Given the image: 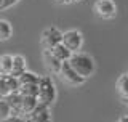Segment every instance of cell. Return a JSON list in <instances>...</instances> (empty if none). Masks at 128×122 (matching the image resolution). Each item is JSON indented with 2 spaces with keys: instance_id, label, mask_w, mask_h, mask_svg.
I'll use <instances>...</instances> for the list:
<instances>
[{
  "instance_id": "cell-20",
  "label": "cell",
  "mask_w": 128,
  "mask_h": 122,
  "mask_svg": "<svg viewBox=\"0 0 128 122\" xmlns=\"http://www.w3.org/2000/svg\"><path fill=\"white\" fill-rule=\"evenodd\" d=\"M54 3H58V5H64V3H69V0H54Z\"/></svg>"
},
{
  "instance_id": "cell-7",
  "label": "cell",
  "mask_w": 128,
  "mask_h": 122,
  "mask_svg": "<svg viewBox=\"0 0 128 122\" xmlns=\"http://www.w3.org/2000/svg\"><path fill=\"white\" fill-rule=\"evenodd\" d=\"M94 11L102 19H112L117 15V7H115V3L112 0H96Z\"/></svg>"
},
{
  "instance_id": "cell-3",
  "label": "cell",
  "mask_w": 128,
  "mask_h": 122,
  "mask_svg": "<svg viewBox=\"0 0 128 122\" xmlns=\"http://www.w3.org/2000/svg\"><path fill=\"white\" fill-rule=\"evenodd\" d=\"M40 43L45 50H51L56 45L62 43V32L58 27H46L42 32V37H40Z\"/></svg>"
},
{
  "instance_id": "cell-12",
  "label": "cell",
  "mask_w": 128,
  "mask_h": 122,
  "mask_svg": "<svg viewBox=\"0 0 128 122\" xmlns=\"http://www.w3.org/2000/svg\"><path fill=\"white\" fill-rule=\"evenodd\" d=\"M26 71V59L22 58L21 55H14L13 56V71H11V76L16 77V79H19Z\"/></svg>"
},
{
  "instance_id": "cell-2",
  "label": "cell",
  "mask_w": 128,
  "mask_h": 122,
  "mask_svg": "<svg viewBox=\"0 0 128 122\" xmlns=\"http://www.w3.org/2000/svg\"><path fill=\"white\" fill-rule=\"evenodd\" d=\"M38 103L42 104H50L54 103L56 100V87H54V82L50 76H43L40 77V84H38Z\"/></svg>"
},
{
  "instance_id": "cell-4",
  "label": "cell",
  "mask_w": 128,
  "mask_h": 122,
  "mask_svg": "<svg viewBox=\"0 0 128 122\" xmlns=\"http://www.w3.org/2000/svg\"><path fill=\"white\" fill-rule=\"evenodd\" d=\"M19 92V80L11 74H3L0 77V100H5L8 95Z\"/></svg>"
},
{
  "instance_id": "cell-1",
  "label": "cell",
  "mask_w": 128,
  "mask_h": 122,
  "mask_svg": "<svg viewBox=\"0 0 128 122\" xmlns=\"http://www.w3.org/2000/svg\"><path fill=\"white\" fill-rule=\"evenodd\" d=\"M70 66L75 69L82 77H90L91 74L94 72V61L91 56L88 55H83V53H74L72 58L69 59Z\"/></svg>"
},
{
  "instance_id": "cell-21",
  "label": "cell",
  "mask_w": 128,
  "mask_h": 122,
  "mask_svg": "<svg viewBox=\"0 0 128 122\" xmlns=\"http://www.w3.org/2000/svg\"><path fill=\"white\" fill-rule=\"evenodd\" d=\"M117 122H128V116H122Z\"/></svg>"
},
{
  "instance_id": "cell-13",
  "label": "cell",
  "mask_w": 128,
  "mask_h": 122,
  "mask_svg": "<svg viewBox=\"0 0 128 122\" xmlns=\"http://www.w3.org/2000/svg\"><path fill=\"white\" fill-rule=\"evenodd\" d=\"M19 87H29V85H38L40 84V77L35 76L34 72H24V74L19 77Z\"/></svg>"
},
{
  "instance_id": "cell-18",
  "label": "cell",
  "mask_w": 128,
  "mask_h": 122,
  "mask_svg": "<svg viewBox=\"0 0 128 122\" xmlns=\"http://www.w3.org/2000/svg\"><path fill=\"white\" fill-rule=\"evenodd\" d=\"M3 122H26V119L21 116H10L6 120H3Z\"/></svg>"
},
{
  "instance_id": "cell-25",
  "label": "cell",
  "mask_w": 128,
  "mask_h": 122,
  "mask_svg": "<svg viewBox=\"0 0 128 122\" xmlns=\"http://www.w3.org/2000/svg\"><path fill=\"white\" fill-rule=\"evenodd\" d=\"M3 76V72H2V69H0V77H2Z\"/></svg>"
},
{
  "instance_id": "cell-22",
  "label": "cell",
  "mask_w": 128,
  "mask_h": 122,
  "mask_svg": "<svg viewBox=\"0 0 128 122\" xmlns=\"http://www.w3.org/2000/svg\"><path fill=\"white\" fill-rule=\"evenodd\" d=\"M78 2H82V0H69V3H78Z\"/></svg>"
},
{
  "instance_id": "cell-19",
  "label": "cell",
  "mask_w": 128,
  "mask_h": 122,
  "mask_svg": "<svg viewBox=\"0 0 128 122\" xmlns=\"http://www.w3.org/2000/svg\"><path fill=\"white\" fill-rule=\"evenodd\" d=\"M19 0H3V8H10V7H13L14 3H18Z\"/></svg>"
},
{
  "instance_id": "cell-15",
  "label": "cell",
  "mask_w": 128,
  "mask_h": 122,
  "mask_svg": "<svg viewBox=\"0 0 128 122\" xmlns=\"http://www.w3.org/2000/svg\"><path fill=\"white\" fill-rule=\"evenodd\" d=\"M0 69H2L3 74H11V71H13V56L11 55L0 56Z\"/></svg>"
},
{
  "instance_id": "cell-9",
  "label": "cell",
  "mask_w": 128,
  "mask_h": 122,
  "mask_svg": "<svg viewBox=\"0 0 128 122\" xmlns=\"http://www.w3.org/2000/svg\"><path fill=\"white\" fill-rule=\"evenodd\" d=\"M43 63H45V66H46L48 71L53 72V74H59V72H61L62 63L56 58L50 50H43Z\"/></svg>"
},
{
  "instance_id": "cell-10",
  "label": "cell",
  "mask_w": 128,
  "mask_h": 122,
  "mask_svg": "<svg viewBox=\"0 0 128 122\" xmlns=\"http://www.w3.org/2000/svg\"><path fill=\"white\" fill-rule=\"evenodd\" d=\"M38 106V98L35 96H24L22 95V103H21V116L26 117L29 116L35 108Z\"/></svg>"
},
{
  "instance_id": "cell-5",
  "label": "cell",
  "mask_w": 128,
  "mask_h": 122,
  "mask_svg": "<svg viewBox=\"0 0 128 122\" xmlns=\"http://www.w3.org/2000/svg\"><path fill=\"white\" fill-rule=\"evenodd\" d=\"M59 76H61V79L64 80V82H67L69 85H74V87L85 84V80H86L85 77H82L74 68L70 66L69 61L62 63V68H61V72H59Z\"/></svg>"
},
{
  "instance_id": "cell-17",
  "label": "cell",
  "mask_w": 128,
  "mask_h": 122,
  "mask_svg": "<svg viewBox=\"0 0 128 122\" xmlns=\"http://www.w3.org/2000/svg\"><path fill=\"white\" fill-rule=\"evenodd\" d=\"M10 116H13V111H11V106L6 103L5 100H0V122L6 120Z\"/></svg>"
},
{
  "instance_id": "cell-23",
  "label": "cell",
  "mask_w": 128,
  "mask_h": 122,
  "mask_svg": "<svg viewBox=\"0 0 128 122\" xmlns=\"http://www.w3.org/2000/svg\"><path fill=\"white\" fill-rule=\"evenodd\" d=\"M0 10H3V0H0Z\"/></svg>"
},
{
  "instance_id": "cell-24",
  "label": "cell",
  "mask_w": 128,
  "mask_h": 122,
  "mask_svg": "<svg viewBox=\"0 0 128 122\" xmlns=\"http://www.w3.org/2000/svg\"><path fill=\"white\" fill-rule=\"evenodd\" d=\"M123 103H125V106H128V100H126V101H123Z\"/></svg>"
},
{
  "instance_id": "cell-11",
  "label": "cell",
  "mask_w": 128,
  "mask_h": 122,
  "mask_svg": "<svg viewBox=\"0 0 128 122\" xmlns=\"http://www.w3.org/2000/svg\"><path fill=\"white\" fill-rule=\"evenodd\" d=\"M50 51H51V53H53L59 61H61V63H66V61H69V59L72 58V55H74V53L69 50V48L64 45V43H59V45H56L54 48H51Z\"/></svg>"
},
{
  "instance_id": "cell-16",
  "label": "cell",
  "mask_w": 128,
  "mask_h": 122,
  "mask_svg": "<svg viewBox=\"0 0 128 122\" xmlns=\"http://www.w3.org/2000/svg\"><path fill=\"white\" fill-rule=\"evenodd\" d=\"M11 32H13L11 24L8 21H5V19H0V42H5V40L10 39Z\"/></svg>"
},
{
  "instance_id": "cell-14",
  "label": "cell",
  "mask_w": 128,
  "mask_h": 122,
  "mask_svg": "<svg viewBox=\"0 0 128 122\" xmlns=\"http://www.w3.org/2000/svg\"><path fill=\"white\" fill-rule=\"evenodd\" d=\"M117 90L120 93V96L123 98V101L128 100V74H123L117 79Z\"/></svg>"
},
{
  "instance_id": "cell-8",
  "label": "cell",
  "mask_w": 128,
  "mask_h": 122,
  "mask_svg": "<svg viewBox=\"0 0 128 122\" xmlns=\"http://www.w3.org/2000/svg\"><path fill=\"white\" fill-rule=\"evenodd\" d=\"M26 122H51V114H50V106L38 103V106L30 112L29 116L24 117Z\"/></svg>"
},
{
  "instance_id": "cell-6",
  "label": "cell",
  "mask_w": 128,
  "mask_h": 122,
  "mask_svg": "<svg viewBox=\"0 0 128 122\" xmlns=\"http://www.w3.org/2000/svg\"><path fill=\"white\" fill-rule=\"evenodd\" d=\"M62 43L69 48L72 53H77L80 48H82L83 35L80 34L78 31H75V29L66 31V32H62Z\"/></svg>"
}]
</instances>
